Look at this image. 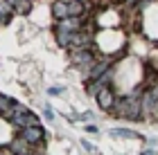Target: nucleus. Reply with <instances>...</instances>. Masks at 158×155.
<instances>
[{
    "label": "nucleus",
    "mask_w": 158,
    "mask_h": 155,
    "mask_svg": "<svg viewBox=\"0 0 158 155\" xmlns=\"http://www.w3.org/2000/svg\"><path fill=\"white\" fill-rule=\"evenodd\" d=\"M124 43H127V36L120 29H99V32H95V47H99L104 52V56H113L115 59L118 54L124 52Z\"/></svg>",
    "instance_id": "1"
},
{
    "label": "nucleus",
    "mask_w": 158,
    "mask_h": 155,
    "mask_svg": "<svg viewBox=\"0 0 158 155\" xmlns=\"http://www.w3.org/2000/svg\"><path fill=\"white\" fill-rule=\"evenodd\" d=\"M120 23H122V16L115 9H104L95 14V25L99 29H118Z\"/></svg>",
    "instance_id": "2"
},
{
    "label": "nucleus",
    "mask_w": 158,
    "mask_h": 155,
    "mask_svg": "<svg viewBox=\"0 0 158 155\" xmlns=\"http://www.w3.org/2000/svg\"><path fill=\"white\" fill-rule=\"evenodd\" d=\"M95 61H97L95 50H75V52H70V63L77 65L79 70H84V74L90 70V65Z\"/></svg>",
    "instance_id": "3"
},
{
    "label": "nucleus",
    "mask_w": 158,
    "mask_h": 155,
    "mask_svg": "<svg viewBox=\"0 0 158 155\" xmlns=\"http://www.w3.org/2000/svg\"><path fill=\"white\" fill-rule=\"evenodd\" d=\"M111 68H113V56H99L84 76H86V81H97L99 76H102L104 72H109Z\"/></svg>",
    "instance_id": "4"
},
{
    "label": "nucleus",
    "mask_w": 158,
    "mask_h": 155,
    "mask_svg": "<svg viewBox=\"0 0 158 155\" xmlns=\"http://www.w3.org/2000/svg\"><path fill=\"white\" fill-rule=\"evenodd\" d=\"M20 110H25V106L20 101L11 99V97H7V95H0V117L2 119L9 122V119L16 115V112H20Z\"/></svg>",
    "instance_id": "5"
},
{
    "label": "nucleus",
    "mask_w": 158,
    "mask_h": 155,
    "mask_svg": "<svg viewBox=\"0 0 158 155\" xmlns=\"http://www.w3.org/2000/svg\"><path fill=\"white\" fill-rule=\"evenodd\" d=\"M16 135H20L27 144H32V146L45 142V130H43L41 126H25V128L16 130Z\"/></svg>",
    "instance_id": "6"
},
{
    "label": "nucleus",
    "mask_w": 158,
    "mask_h": 155,
    "mask_svg": "<svg viewBox=\"0 0 158 155\" xmlns=\"http://www.w3.org/2000/svg\"><path fill=\"white\" fill-rule=\"evenodd\" d=\"M84 23H86V18L68 16V18H63V20H56L54 32H68V34H75V32H81V29H84Z\"/></svg>",
    "instance_id": "7"
},
{
    "label": "nucleus",
    "mask_w": 158,
    "mask_h": 155,
    "mask_svg": "<svg viewBox=\"0 0 158 155\" xmlns=\"http://www.w3.org/2000/svg\"><path fill=\"white\" fill-rule=\"evenodd\" d=\"M115 97H118L115 88H113V86H106V88H102V90L97 92L95 99H97V103H99V108L109 112V110L113 108V103H115Z\"/></svg>",
    "instance_id": "8"
},
{
    "label": "nucleus",
    "mask_w": 158,
    "mask_h": 155,
    "mask_svg": "<svg viewBox=\"0 0 158 155\" xmlns=\"http://www.w3.org/2000/svg\"><path fill=\"white\" fill-rule=\"evenodd\" d=\"M7 149H9L14 155H23V153H30V151H34V146L32 144H27L20 135H14L11 137V142L7 144Z\"/></svg>",
    "instance_id": "9"
},
{
    "label": "nucleus",
    "mask_w": 158,
    "mask_h": 155,
    "mask_svg": "<svg viewBox=\"0 0 158 155\" xmlns=\"http://www.w3.org/2000/svg\"><path fill=\"white\" fill-rule=\"evenodd\" d=\"M11 130H14V126L7 122V119L2 122V117H0V149H5V146L11 142V137H14Z\"/></svg>",
    "instance_id": "10"
},
{
    "label": "nucleus",
    "mask_w": 158,
    "mask_h": 155,
    "mask_svg": "<svg viewBox=\"0 0 158 155\" xmlns=\"http://www.w3.org/2000/svg\"><path fill=\"white\" fill-rule=\"evenodd\" d=\"M86 11H88V5L79 2V0H70V2H68V16L86 18Z\"/></svg>",
    "instance_id": "11"
},
{
    "label": "nucleus",
    "mask_w": 158,
    "mask_h": 155,
    "mask_svg": "<svg viewBox=\"0 0 158 155\" xmlns=\"http://www.w3.org/2000/svg\"><path fill=\"white\" fill-rule=\"evenodd\" d=\"M14 14H16V11H14V7H11L9 0H0V25H7Z\"/></svg>",
    "instance_id": "12"
},
{
    "label": "nucleus",
    "mask_w": 158,
    "mask_h": 155,
    "mask_svg": "<svg viewBox=\"0 0 158 155\" xmlns=\"http://www.w3.org/2000/svg\"><path fill=\"white\" fill-rule=\"evenodd\" d=\"M52 16H54V20L68 18V2H63V0H54V2H52Z\"/></svg>",
    "instance_id": "13"
},
{
    "label": "nucleus",
    "mask_w": 158,
    "mask_h": 155,
    "mask_svg": "<svg viewBox=\"0 0 158 155\" xmlns=\"http://www.w3.org/2000/svg\"><path fill=\"white\" fill-rule=\"evenodd\" d=\"M54 38H56V45H59V47H66V50H70L73 34H68V32H54Z\"/></svg>",
    "instance_id": "14"
},
{
    "label": "nucleus",
    "mask_w": 158,
    "mask_h": 155,
    "mask_svg": "<svg viewBox=\"0 0 158 155\" xmlns=\"http://www.w3.org/2000/svg\"><path fill=\"white\" fill-rule=\"evenodd\" d=\"M102 88H106L102 81H88V83H86V92H88L90 97H97V92H99Z\"/></svg>",
    "instance_id": "15"
},
{
    "label": "nucleus",
    "mask_w": 158,
    "mask_h": 155,
    "mask_svg": "<svg viewBox=\"0 0 158 155\" xmlns=\"http://www.w3.org/2000/svg\"><path fill=\"white\" fill-rule=\"evenodd\" d=\"M111 135H113V137H140L138 133L127 130V128H111Z\"/></svg>",
    "instance_id": "16"
},
{
    "label": "nucleus",
    "mask_w": 158,
    "mask_h": 155,
    "mask_svg": "<svg viewBox=\"0 0 158 155\" xmlns=\"http://www.w3.org/2000/svg\"><path fill=\"white\" fill-rule=\"evenodd\" d=\"M138 2H140V0H124V7H129V9H135V7H138Z\"/></svg>",
    "instance_id": "17"
},
{
    "label": "nucleus",
    "mask_w": 158,
    "mask_h": 155,
    "mask_svg": "<svg viewBox=\"0 0 158 155\" xmlns=\"http://www.w3.org/2000/svg\"><path fill=\"white\" fill-rule=\"evenodd\" d=\"M48 92H50V95H52V97H54V95H61V92H63V88H50V90H48Z\"/></svg>",
    "instance_id": "18"
},
{
    "label": "nucleus",
    "mask_w": 158,
    "mask_h": 155,
    "mask_svg": "<svg viewBox=\"0 0 158 155\" xmlns=\"http://www.w3.org/2000/svg\"><path fill=\"white\" fill-rule=\"evenodd\" d=\"M81 146H84L86 151H90V153H93V144H90V142H86V139H84V142H81Z\"/></svg>",
    "instance_id": "19"
},
{
    "label": "nucleus",
    "mask_w": 158,
    "mask_h": 155,
    "mask_svg": "<svg viewBox=\"0 0 158 155\" xmlns=\"http://www.w3.org/2000/svg\"><path fill=\"white\" fill-rule=\"evenodd\" d=\"M86 133H97V126H93V124H88V126H86Z\"/></svg>",
    "instance_id": "20"
},
{
    "label": "nucleus",
    "mask_w": 158,
    "mask_h": 155,
    "mask_svg": "<svg viewBox=\"0 0 158 155\" xmlns=\"http://www.w3.org/2000/svg\"><path fill=\"white\" fill-rule=\"evenodd\" d=\"M45 119H54V112H52V110H50V108L45 110Z\"/></svg>",
    "instance_id": "21"
},
{
    "label": "nucleus",
    "mask_w": 158,
    "mask_h": 155,
    "mask_svg": "<svg viewBox=\"0 0 158 155\" xmlns=\"http://www.w3.org/2000/svg\"><path fill=\"white\" fill-rule=\"evenodd\" d=\"M140 155H156V151H152V149H145V151H142Z\"/></svg>",
    "instance_id": "22"
},
{
    "label": "nucleus",
    "mask_w": 158,
    "mask_h": 155,
    "mask_svg": "<svg viewBox=\"0 0 158 155\" xmlns=\"http://www.w3.org/2000/svg\"><path fill=\"white\" fill-rule=\"evenodd\" d=\"M109 2H113V5H124V0H109Z\"/></svg>",
    "instance_id": "23"
},
{
    "label": "nucleus",
    "mask_w": 158,
    "mask_h": 155,
    "mask_svg": "<svg viewBox=\"0 0 158 155\" xmlns=\"http://www.w3.org/2000/svg\"><path fill=\"white\" fill-rule=\"evenodd\" d=\"M23 155H36V151H30V153H23Z\"/></svg>",
    "instance_id": "24"
},
{
    "label": "nucleus",
    "mask_w": 158,
    "mask_h": 155,
    "mask_svg": "<svg viewBox=\"0 0 158 155\" xmlns=\"http://www.w3.org/2000/svg\"><path fill=\"white\" fill-rule=\"evenodd\" d=\"M79 2H84V5H88V2H90V0H79Z\"/></svg>",
    "instance_id": "25"
},
{
    "label": "nucleus",
    "mask_w": 158,
    "mask_h": 155,
    "mask_svg": "<svg viewBox=\"0 0 158 155\" xmlns=\"http://www.w3.org/2000/svg\"><path fill=\"white\" fill-rule=\"evenodd\" d=\"M63 2H70V0H63Z\"/></svg>",
    "instance_id": "26"
}]
</instances>
